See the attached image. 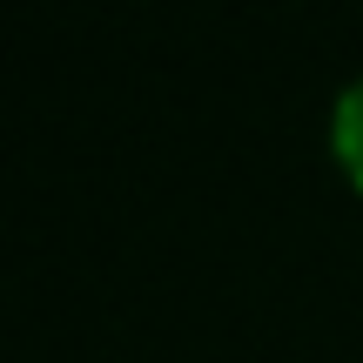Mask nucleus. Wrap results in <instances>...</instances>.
Wrapping results in <instances>:
<instances>
[{
    "mask_svg": "<svg viewBox=\"0 0 363 363\" xmlns=\"http://www.w3.org/2000/svg\"><path fill=\"white\" fill-rule=\"evenodd\" d=\"M323 142H330V162H337V175L363 195V74L337 88V101H330V121H323Z\"/></svg>",
    "mask_w": 363,
    "mask_h": 363,
    "instance_id": "obj_1",
    "label": "nucleus"
}]
</instances>
